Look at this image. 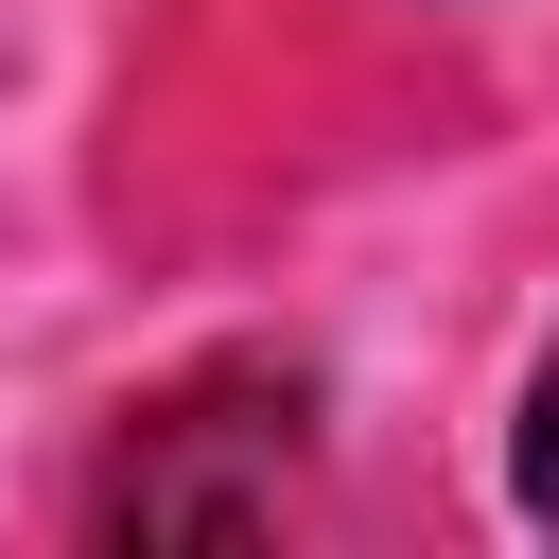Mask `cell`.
<instances>
[{"mask_svg": "<svg viewBox=\"0 0 559 559\" xmlns=\"http://www.w3.org/2000/svg\"><path fill=\"white\" fill-rule=\"evenodd\" d=\"M524 507L559 524V349H542V384H524Z\"/></svg>", "mask_w": 559, "mask_h": 559, "instance_id": "6da1fadb", "label": "cell"}]
</instances>
